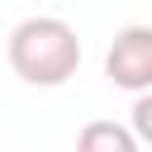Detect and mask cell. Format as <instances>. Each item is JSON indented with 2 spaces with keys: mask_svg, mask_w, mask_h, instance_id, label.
<instances>
[{
  "mask_svg": "<svg viewBox=\"0 0 152 152\" xmlns=\"http://www.w3.org/2000/svg\"><path fill=\"white\" fill-rule=\"evenodd\" d=\"M5 57H10V71L28 86H66L81 66V38L66 19H52V14H33V19H19L10 28V43H5Z\"/></svg>",
  "mask_w": 152,
  "mask_h": 152,
  "instance_id": "1",
  "label": "cell"
},
{
  "mask_svg": "<svg viewBox=\"0 0 152 152\" xmlns=\"http://www.w3.org/2000/svg\"><path fill=\"white\" fill-rule=\"evenodd\" d=\"M104 76L128 95L152 90V28L147 24H128L114 33V43L104 52Z\"/></svg>",
  "mask_w": 152,
  "mask_h": 152,
  "instance_id": "2",
  "label": "cell"
},
{
  "mask_svg": "<svg viewBox=\"0 0 152 152\" xmlns=\"http://www.w3.org/2000/svg\"><path fill=\"white\" fill-rule=\"evenodd\" d=\"M76 152H142V138H138L128 124L90 119V124L76 133Z\"/></svg>",
  "mask_w": 152,
  "mask_h": 152,
  "instance_id": "3",
  "label": "cell"
},
{
  "mask_svg": "<svg viewBox=\"0 0 152 152\" xmlns=\"http://www.w3.org/2000/svg\"><path fill=\"white\" fill-rule=\"evenodd\" d=\"M133 133L138 138H147L152 133V100H147V90L138 95V104H133Z\"/></svg>",
  "mask_w": 152,
  "mask_h": 152,
  "instance_id": "4",
  "label": "cell"
}]
</instances>
